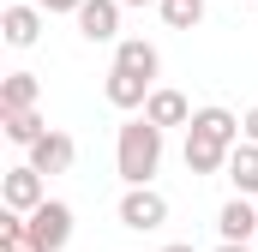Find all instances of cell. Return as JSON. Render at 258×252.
<instances>
[{"label":"cell","instance_id":"obj_1","mask_svg":"<svg viewBox=\"0 0 258 252\" xmlns=\"http://www.w3.org/2000/svg\"><path fill=\"white\" fill-rule=\"evenodd\" d=\"M234 144H240V120L228 108H198L186 126V174H228Z\"/></svg>","mask_w":258,"mask_h":252},{"label":"cell","instance_id":"obj_2","mask_svg":"<svg viewBox=\"0 0 258 252\" xmlns=\"http://www.w3.org/2000/svg\"><path fill=\"white\" fill-rule=\"evenodd\" d=\"M114 168H120L126 186H150L156 168H162V126H150L144 114H132L114 132Z\"/></svg>","mask_w":258,"mask_h":252},{"label":"cell","instance_id":"obj_3","mask_svg":"<svg viewBox=\"0 0 258 252\" xmlns=\"http://www.w3.org/2000/svg\"><path fill=\"white\" fill-rule=\"evenodd\" d=\"M0 198H6V210L36 216V210L48 204V180H42L30 162H18V168H6V174H0Z\"/></svg>","mask_w":258,"mask_h":252},{"label":"cell","instance_id":"obj_4","mask_svg":"<svg viewBox=\"0 0 258 252\" xmlns=\"http://www.w3.org/2000/svg\"><path fill=\"white\" fill-rule=\"evenodd\" d=\"M120 222H126L132 234L162 228V222H168V198H162L156 186H126V198H120Z\"/></svg>","mask_w":258,"mask_h":252},{"label":"cell","instance_id":"obj_5","mask_svg":"<svg viewBox=\"0 0 258 252\" xmlns=\"http://www.w3.org/2000/svg\"><path fill=\"white\" fill-rule=\"evenodd\" d=\"M114 72L144 78V84L156 90V78H162V54H156V42H144V36H120V42H114Z\"/></svg>","mask_w":258,"mask_h":252},{"label":"cell","instance_id":"obj_6","mask_svg":"<svg viewBox=\"0 0 258 252\" xmlns=\"http://www.w3.org/2000/svg\"><path fill=\"white\" fill-rule=\"evenodd\" d=\"M30 234H36L42 252H66V240H72V204H66V198H48V204L30 216Z\"/></svg>","mask_w":258,"mask_h":252},{"label":"cell","instance_id":"obj_7","mask_svg":"<svg viewBox=\"0 0 258 252\" xmlns=\"http://www.w3.org/2000/svg\"><path fill=\"white\" fill-rule=\"evenodd\" d=\"M216 234H222V246L258 240V204H252V198H228V204L216 210Z\"/></svg>","mask_w":258,"mask_h":252},{"label":"cell","instance_id":"obj_8","mask_svg":"<svg viewBox=\"0 0 258 252\" xmlns=\"http://www.w3.org/2000/svg\"><path fill=\"white\" fill-rule=\"evenodd\" d=\"M24 162H30V168L48 180V174H66V168L78 162V144H72V132H60V126H54V132H48V138H42V144H36Z\"/></svg>","mask_w":258,"mask_h":252},{"label":"cell","instance_id":"obj_9","mask_svg":"<svg viewBox=\"0 0 258 252\" xmlns=\"http://www.w3.org/2000/svg\"><path fill=\"white\" fill-rule=\"evenodd\" d=\"M0 36H6L12 48H36V36H42V6L12 0V6L0 12Z\"/></svg>","mask_w":258,"mask_h":252},{"label":"cell","instance_id":"obj_10","mask_svg":"<svg viewBox=\"0 0 258 252\" xmlns=\"http://www.w3.org/2000/svg\"><path fill=\"white\" fill-rule=\"evenodd\" d=\"M78 36L84 42H120V0H84Z\"/></svg>","mask_w":258,"mask_h":252},{"label":"cell","instance_id":"obj_11","mask_svg":"<svg viewBox=\"0 0 258 252\" xmlns=\"http://www.w3.org/2000/svg\"><path fill=\"white\" fill-rule=\"evenodd\" d=\"M192 114H198V108L180 96V90H168V84H156V90H150V102H144V120L162 126V132H168V126H192Z\"/></svg>","mask_w":258,"mask_h":252},{"label":"cell","instance_id":"obj_12","mask_svg":"<svg viewBox=\"0 0 258 252\" xmlns=\"http://www.w3.org/2000/svg\"><path fill=\"white\" fill-rule=\"evenodd\" d=\"M102 96H108L120 114H144V102H150V84H144V78H126V72H114V66H108V78H102Z\"/></svg>","mask_w":258,"mask_h":252},{"label":"cell","instance_id":"obj_13","mask_svg":"<svg viewBox=\"0 0 258 252\" xmlns=\"http://www.w3.org/2000/svg\"><path fill=\"white\" fill-rule=\"evenodd\" d=\"M42 102V78L36 72H6V84H0V114H24V108H36Z\"/></svg>","mask_w":258,"mask_h":252},{"label":"cell","instance_id":"obj_14","mask_svg":"<svg viewBox=\"0 0 258 252\" xmlns=\"http://www.w3.org/2000/svg\"><path fill=\"white\" fill-rule=\"evenodd\" d=\"M0 132H6V138H12L18 150H36V144H42V138H48L54 126L42 120L36 108H24V114H0Z\"/></svg>","mask_w":258,"mask_h":252},{"label":"cell","instance_id":"obj_15","mask_svg":"<svg viewBox=\"0 0 258 252\" xmlns=\"http://www.w3.org/2000/svg\"><path fill=\"white\" fill-rule=\"evenodd\" d=\"M228 180H234V198H258V144H234L228 156Z\"/></svg>","mask_w":258,"mask_h":252},{"label":"cell","instance_id":"obj_16","mask_svg":"<svg viewBox=\"0 0 258 252\" xmlns=\"http://www.w3.org/2000/svg\"><path fill=\"white\" fill-rule=\"evenodd\" d=\"M0 252H42L36 234H30V216H18V210L0 216Z\"/></svg>","mask_w":258,"mask_h":252},{"label":"cell","instance_id":"obj_17","mask_svg":"<svg viewBox=\"0 0 258 252\" xmlns=\"http://www.w3.org/2000/svg\"><path fill=\"white\" fill-rule=\"evenodd\" d=\"M156 12H162L168 30H198V24H204V0H162Z\"/></svg>","mask_w":258,"mask_h":252},{"label":"cell","instance_id":"obj_18","mask_svg":"<svg viewBox=\"0 0 258 252\" xmlns=\"http://www.w3.org/2000/svg\"><path fill=\"white\" fill-rule=\"evenodd\" d=\"M240 138H246V144H258V102L240 114Z\"/></svg>","mask_w":258,"mask_h":252},{"label":"cell","instance_id":"obj_19","mask_svg":"<svg viewBox=\"0 0 258 252\" xmlns=\"http://www.w3.org/2000/svg\"><path fill=\"white\" fill-rule=\"evenodd\" d=\"M162 252H198V246H192V240H174V246H162Z\"/></svg>","mask_w":258,"mask_h":252},{"label":"cell","instance_id":"obj_20","mask_svg":"<svg viewBox=\"0 0 258 252\" xmlns=\"http://www.w3.org/2000/svg\"><path fill=\"white\" fill-rule=\"evenodd\" d=\"M120 6H162V0H120Z\"/></svg>","mask_w":258,"mask_h":252},{"label":"cell","instance_id":"obj_21","mask_svg":"<svg viewBox=\"0 0 258 252\" xmlns=\"http://www.w3.org/2000/svg\"><path fill=\"white\" fill-rule=\"evenodd\" d=\"M216 252H252V246H216Z\"/></svg>","mask_w":258,"mask_h":252},{"label":"cell","instance_id":"obj_22","mask_svg":"<svg viewBox=\"0 0 258 252\" xmlns=\"http://www.w3.org/2000/svg\"><path fill=\"white\" fill-rule=\"evenodd\" d=\"M30 6H48V0H30Z\"/></svg>","mask_w":258,"mask_h":252}]
</instances>
